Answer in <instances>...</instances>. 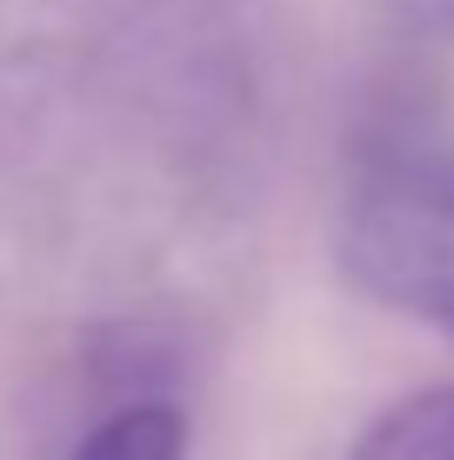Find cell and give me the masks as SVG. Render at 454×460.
<instances>
[{"mask_svg": "<svg viewBox=\"0 0 454 460\" xmlns=\"http://www.w3.org/2000/svg\"><path fill=\"white\" fill-rule=\"evenodd\" d=\"M67 460H187V414L174 401H134L93 420Z\"/></svg>", "mask_w": 454, "mask_h": 460, "instance_id": "277c9868", "label": "cell"}, {"mask_svg": "<svg viewBox=\"0 0 454 460\" xmlns=\"http://www.w3.org/2000/svg\"><path fill=\"white\" fill-rule=\"evenodd\" d=\"M368 21L387 47L395 101H441V67L454 60V0H368Z\"/></svg>", "mask_w": 454, "mask_h": 460, "instance_id": "7a4b0ae2", "label": "cell"}, {"mask_svg": "<svg viewBox=\"0 0 454 460\" xmlns=\"http://www.w3.org/2000/svg\"><path fill=\"white\" fill-rule=\"evenodd\" d=\"M348 460H454V387H421L381 407L354 434Z\"/></svg>", "mask_w": 454, "mask_h": 460, "instance_id": "3957f363", "label": "cell"}, {"mask_svg": "<svg viewBox=\"0 0 454 460\" xmlns=\"http://www.w3.org/2000/svg\"><path fill=\"white\" fill-rule=\"evenodd\" d=\"M334 261L374 307L454 334V127L387 120L354 147Z\"/></svg>", "mask_w": 454, "mask_h": 460, "instance_id": "6da1fadb", "label": "cell"}]
</instances>
